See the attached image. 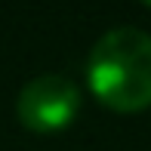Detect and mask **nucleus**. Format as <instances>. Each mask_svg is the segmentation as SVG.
Here are the masks:
<instances>
[{
	"label": "nucleus",
	"instance_id": "f257e3e1",
	"mask_svg": "<svg viewBox=\"0 0 151 151\" xmlns=\"http://www.w3.org/2000/svg\"><path fill=\"white\" fill-rule=\"evenodd\" d=\"M86 83L102 105L114 111H142L151 105V34L111 28L96 40L86 59Z\"/></svg>",
	"mask_w": 151,
	"mask_h": 151
},
{
	"label": "nucleus",
	"instance_id": "7ed1b4c3",
	"mask_svg": "<svg viewBox=\"0 0 151 151\" xmlns=\"http://www.w3.org/2000/svg\"><path fill=\"white\" fill-rule=\"evenodd\" d=\"M145 3H148V6H151V0H145Z\"/></svg>",
	"mask_w": 151,
	"mask_h": 151
},
{
	"label": "nucleus",
	"instance_id": "f03ea898",
	"mask_svg": "<svg viewBox=\"0 0 151 151\" xmlns=\"http://www.w3.org/2000/svg\"><path fill=\"white\" fill-rule=\"evenodd\" d=\"M16 111L34 133L65 129L80 111V86L65 74H40L22 86Z\"/></svg>",
	"mask_w": 151,
	"mask_h": 151
}]
</instances>
